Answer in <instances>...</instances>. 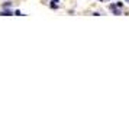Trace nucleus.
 Here are the masks:
<instances>
[{
	"mask_svg": "<svg viewBox=\"0 0 129 125\" xmlns=\"http://www.w3.org/2000/svg\"><path fill=\"white\" fill-rule=\"evenodd\" d=\"M15 15V12H12L10 9H4L3 12H0V16H12Z\"/></svg>",
	"mask_w": 129,
	"mask_h": 125,
	"instance_id": "obj_1",
	"label": "nucleus"
},
{
	"mask_svg": "<svg viewBox=\"0 0 129 125\" xmlns=\"http://www.w3.org/2000/svg\"><path fill=\"white\" fill-rule=\"evenodd\" d=\"M110 10L113 12V15H120L119 7H116V4H110Z\"/></svg>",
	"mask_w": 129,
	"mask_h": 125,
	"instance_id": "obj_2",
	"label": "nucleus"
},
{
	"mask_svg": "<svg viewBox=\"0 0 129 125\" xmlns=\"http://www.w3.org/2000/svg\"><path fill=\"white\" fill-rule=\"evenodd\" d=\"M10 6H12L10 2H4V3H3V9H10Z\"/></svg>",
	"mask_w": 129,
	"mask_h": 125,
	"instance_id": "obj_3",
	"label": "nucleus"
},
{
	"mask_svg": "<svg viewBox=\"0 0 129 125\" xmlns=\"http://www.w3.org/2000/svg\"><path fill=\"white\" fill-rule=\"evenodd\" d=\"M49 7H51V9H58V3H55V2H51V4H49Z\"/></svg>",
	"mask_w": 129,
	"mask_h": 125,
	"instance_id": "obj_4",
	"label": "nucleus"
},
{
	"mask_svg": "<svg viewBox=\"0 0 129 125\" xmlns=\"http://www.w3.org/2000/svg\"><path fill=\"white\" fill-rule=\"evenodd\" d=\"M116 7H119V9H122V7H123V3H122V2H117V3H116Z\"/></svg>",
	"mask_w": 129,
	"mask_h": 125,
	"instance_id": "obj_5",
	"label": "nucleus"
},
{
	"mask_svg": "<svg viewBox=\"0 0 129 125\" xmlns=\"http://www.w3.org/2000/svg\"><path fill=\"white\" fill-rule=\"evenodd\" d=\"M22 13H20V10H15V16H20Z\"/></svg>",
	"mask_w": 129,
	"mask_h": 125,
	"instance_id": "obj_6",
	"label": "nucleus"
},
{
	"mask_svg": "<svg viewBox=\"0 0 129 125\" xmlns=\"http://www.w3.org/2000/svg\"><path fill=\"white\" fill-rule=\"evenodd\" d=\"M51 2H55V3H58V0H51Z\"/></svg>",
	"mask_w": 129,
	"mask_h": 125,
	"instance_id": "obj_7",
	"label": "nucleus"
},
{
	"mask_svg": "<svg viewBox=\"0 0 129 125\" xmlns=\"http://www.w3.org/2000/svg\"><path fill=\"white\" fill-rule=\"evenodd\" d=\"M125 2H126V3H129V0H125Z\"/></svg>",
	"mask_w": 129,
	"mask_h": 125,
	"instance_id": "obj_8",
	"label": "nucleus"
},
{
	"mask_svg": "<svg viewBox=\"0 0 129 125\" xmlns=\"http://www.w3.org/2000/svg\"><path fill=\"white\" fill-rule=\"evenodd\" d=\"M97 2H103V0H97Z\"/></svg>",
	"mask_w": 129,
	"mask_h": 125,
	"instance_id": "obj_9",
	"label": "nucleus"
}]
</instances>
